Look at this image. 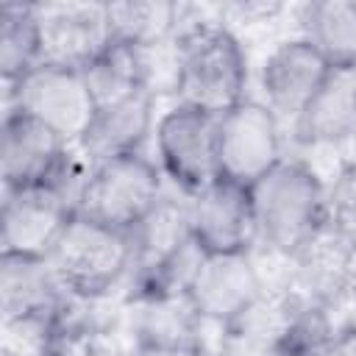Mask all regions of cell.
<instances>
[{
    "instance_id": "1",
    "label": "cell",
    "mask_w": 356,
    "mask_h": 356,
    "mask_svg": "<svg viewBox=\"0 0 356 356\" xmlns=\"http://www.w3.org/2000/svg\"><path fill=\"white\" fill-rule=\"evenodd\" d=\"M259 239L295 259L325 231V184L298 159H281L250 186Z\"/></svg>"
},
{
    "instance_id": "2",
    "label": "cell",
    "mask_w": 356,
    "mask_h": 356,
    "mask_svg": "<svg viewBox=\"0 0 356 356\" xmlns=\"http://www.w3.org/2000/svg\"><path fill=\"white\" fill-rule=\"evenodd\" d=\"M248 58L225 25L200 22L181 33L172 58V89L178 103L206 114H225L245 100Z\"/></svg>"
},
{
    "instance_id": "3",
    "label": "cell",
    "mask_w": 356,
    "mask_h": 356,
    "mask_svg": "<svg viewBox=\"0 0 356 356\" xmlns=\"http://www.w3.org/2000/svg\"><path fill=\"white\" fill-rule=\"evenodd\" d=\"M47 259L67 295L95 300L131 275V234L75 214Z\"/></svg>"
},
{
    "instance_id": "4",
    "label": "cell",
    "mask_w": 356,
    "mask_h": 356,
    "mask_svg": "<svg viewBox=\"0 0 356 356\" xmlns=\"http://www.w3.org/2000/svg\"><path fill=\"white\" fill-rule=\"evenodd\" d=\"M161 197V170L147 156L128 153L89 167L78 189L75 214L131 234Z\"/></svg>"
},
{
    "instance_id": "5",
    "label": "cell",
    "mask_w": 356,
    "mask_h": 356,
    "mask_svg": "<svg viewBox=\"0 0 356 356\" xmlns=\"http://www.w3.org/2000/svg\"><path fill=\"white\" fill-rule=\"evenodd\" d=\"M0 175L6 192L31 186H61L70 189L78 200V186H72L70 142L19 108H6L3 117Z\"/></svg>"
},
{
    "instance_id": "6",
    "label": "cell",
    "mask_w": 356,
    "mask_h": 356,
    "mask_svg": "<svg viewBox=\"0 0 356 356\" xmlns=\"http://www.w3.org/2000/svg\"><path fill=\"white\" fill-rule=\"evenodd\" d=\"M159 170L189 197L220 178L217 170V117L175 103L156 120Z\"/></svg>"
},
{
    "instance_id": "7",
    "label": "cell",
    "mask_w": 356,
    "mask_h": 356,
    "mask_svg": "<svg viewBox=\"0 0 356 356\" xmlns=\"http://www.w3.org/2000/svg\"><path fill=\"white\" fill-rule=\"evenodd\" d=\"M8 92V108H19L53 128L70 145L81 142L95 117L92 89L78 67L42 61Z\"/></svg>"
},
{
    "instance_id": "8",
    "label": "cell",
    "mask_w": 356,
    "mask_h": 356,
    "mask_svg": "<svg viewBox=\"0 0 356 356\" xmlns=\"http://www.w3.org/2000/svg\"><path fill=\"white\" fill-rule=\"evenodd\" d=\"M281 159V117L267 103L245 97L217 117L220 178L253 186Z\"/></svg>"
},
{
    "instance_id": "9",
    "label": "cell",
    "mask_w": 356,
    "mask_h": 356,
    "mask_svg": "<svg viewBox=\"0 0 356 356\" xmlns=\"http://www.w3.org/2000/svg\"><path fill=\"white\" fill-rule=\"evenodd\" d=\"M64 286L44 256L0 253V312L8 331L39 334L44 342L56 328Z\"/></svg>"
},
{
    "instance_id": "10",
    "label": "cell",
    "mask_w": 356,
    "mask_h": 356,
    "mask_svg": "<svg viewBox=\"0 0 356 356\" xmlns=\"http://www.w3.org/2000/svg\"><path fill=\"white\" fill-rule=\"evenodd\" d=\"M72 217H75V195L70 189L31 186V189L3 192L0 253L47 259Z\"/></svg>"
},
{
    "instance_id": "11",
    "label": "cell",
    "mask_w": 356,
    "mask_h": 356,
    "mask_svg": "<svg viewBox=\"0 0 356 356\" xmlns=\"http://www.w3.org/2000/svg\"><path fill=\"white\" fill-rule=\"evenodd\" d=\"M186 300L197 320H209L225 328H236L261 300V278L250 253L200 256Z\"/></svg>"
},
{
    "instance_id": "12",
    "label": "cell",
    "mask_w": 356,
    "mask_h": 356,
    "mask_svg": "<svg viewBox=\"0 0 356 356\" xmlns=\"http://www.w3.org/2000/svg\"><path fill=\"white\" fill-rule=\"evenodd\" d=\"M186 206L192 242L203 256L250 253V245L259 239L250 186L217 178L192 195Z\"/></svg>"
},
{
    "instance_id": "13",
    "label": "cell",
    "mask_w": 356,
    "mask_h": 356,
    "mask_svg": "<svg viewBox=\"0 0 356 356\" xmlns=\"http://www.w3.org/2000/svg\"><path fill=\"white\" fill-rule=\"evenodd\" d=\"M328 75H331L328 61L303 36L286 39L261 64L264 103L278 117L295 120L323 89Z\"/></svg>"
},
{
    "instance_id": "14",
    "label": "cell",
    "mask_w": 356,
    "mask_h": 356,
    "mask_svg": "<svg viewBox=\"0 0 356 356\" xmlns=\"http://www.w3.org/2000/svg\"><path fill=\"white\" fill-rule=\"evenodd\" d=\"M42 33H44V61L86 67L108 42V14L106 3H67V6H39Z\"/></svg>"
},
{
    "instance_id": "15",
    "label": "cell",
    "mask_w": 356,
    "mask_h": 356,
    "mask_svg": "<svg viewBox=\"0 0 356 356\" xmlns=\"http://www.w3.org/2000/svg\"><path fill=\"white\" fill-rule=\"evenodd\" d=\"M156 131L153 120V92H136L114 103H103L95 108V117L89 128L81 136V150L92 164L128 156V153H142L145 139Z\"/></svg>"
},
{
    "instance_id": "16",
    "label": "cell",
    "mask_w": 356,
    "mask_h": 356,
    "mask_svg": "<svg viewBox=\"0 0 356 356\" xmlns=\"http://www.w3.org/2000/svg\"><path fill=\"white\" fill-rule=\"evenodd\" d=\"M292 125L300 145H334L356 136V70H331Z\"/></svg>"
},
{
    "instance_id": "17",
    "label": "cell",
    "mask_w": 356,
    "mask_h": 356,
    "mask_svg": "<svg viewBox=\"0 0 356 356\" xmlns=\"http://www.w3.org/2000/svg\"><path fill=\"white\" fill-rule=\"evenodd\" d=\"M300 36L331 70H356V0H317L300 8Z\"/></svg>"
},
{
    "instance_id": "18",
    "label": "cell",
    "mask_w": 356,
    "mask_h": 356,
    "mask_svg": "<svg viewBox=\"0 0 356 356\" xmlns=\"http://www.w3.org/2000/svg\"><path fill=\"white\" fill-rule=\"evenodd\" d=\"M44 61V33L39 6L6 3L0 8V75L6 89L19 83Z\"/></svg>"
},
{
    "instance_id": "19",
    "label": "cell",
    "mask_w": 356,
    "mask_h": 356,
    "mask_svg": "<svg viewBox=\"0 0 356 356\" xmlns=\"http://www.w3.org/2000/svg\"><path fill=\"white\" fill-rule=\"evenodd\" d=\"M147 50H139L125 42H108L86 67H81L95 106L122 100L128 95L145 92L147 86Z\"/></svg>"
},
{
    "instance_id": "20",
    "label": "cell",
    "mask_w": 356,
    "mask_h": 356,
    "mask_svg": "<svg viewBox=\"0 0 356 356\" xmlns=\"http://www.w3.org/2000/svg\"><path fill=\"white\" fill-rule=\"evenodd\" d=\"M106 14L114 42H125L139 50H153L172 33L181 8L175 3L161 0H125L106 3Z\"/></svg>"
},
{
    "instance_id": "21",
    "label": "cell",
    "mask_w": 356,
    "mask_h": 356,
    "mask_svg": "<svg viewBox=\"0 0 356 356\" xmlns=\"http://www.w3.org/2000/svg\"><path fill=\"white\" fill-rule=\"evenodd\" d=\"M337 328L331 325L325 306L306 300L286 312L275 337L270 339V356H323Z\"/></svg>"
},
{
    "instance_id": "22",
    "label": "cell",
    "mask_w": 356,
    "mask_h": 356,
    "mask_svg": "<svg viewBox=\"0 0 356 356\" xmlns=\"http://www.w3.org/2000/svg\"><path fill=\"white\" fill-rule=\"evenodd\" d=\"M325 231L342 242L356 239V164H345L325 186Z\"/></svg>"
},
{
    "instance_id": "23",
    "label": "cell",
    "mask_w": 356,
    "mask_h": 356,
    "mask_svg": "<svg viewBox=\"0 0 356 356\" xmlns=\"http://www.w3.org/2000/svg\"><path fill=\"white\" fill-rule=\"evenodd\" d=\"M220 356H270V339H256L253 334L239 331L222 345Z\"/></svg>"
},
{
    "instance_id": "24",
    "label": "cell",
    "mask_w": 356,
    "mask_h": 356,
    "mask_svg": "<svg viewBox=\"0 0 356 356\" xmlns=\"http://www.w3.org/2000/svg\"><path fill=\"white\" fill-rule=\"evenodd\" d=\"M342 295L353 298L356 300V239L345 245V253H342Z\"/></svg>"
},
{
    "instance_id": "25",
    "label": "cell",
    "mask_w": 356,
    "mask_h": 356,
    "mask_svg": "<svg viewBox=\"0 0 356 356\" xmlns=\"http://www.w3.org/2000/svg\"><path fill=\"white\" fill-rule=\"evenodd\" d=\"M128 356H192V350L181 348V345H161V342H142L139 339Z\"/></svg>"
},
{
    "instance_id": "26",
    "label": "cell",
    "mask_w": 356,
    "mask_h": 356,
    "mask_svg": "<svg viewBox=\"0 0 356 356\" xmlns=\"http://www.w3.org/2000/svg\"><path fill=\"white\" fill-rule=\"evenodd\" d=\"M323 356H356V328L337 331Z\"/></svg>"
},
{
    "instance_id": "27",
    "label": "cell",
    "mask_w": 356,
    "mask_h": 356,
    "mask_svg": "<svg viewBox=\"0 0 356 356\" xmlns=\"http://www.w3.org/2000/svg\"><path fill=\"white\" fill-rule=\"evenodd\" d=\"M28 356H75V353L67 345H61V342H47V345H42L39 350H33Z\"/></svg>"
}]
</instances>
